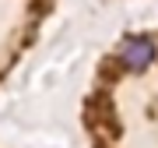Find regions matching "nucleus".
<instances>
[{
	"mask_svg": "<svg viewBox=\"0 0 158 148\" xmlns=\"http://www.w3.org/2000/svg\"><path fill=\"white\" fill-rule=\"evenodd\" d=\"M155 57H158V42L151 35H130V39L119 46V63H123L127 71H134V74L148 71L155 63Z\"/></svg>",
	"mask_w": 158,
	"mask_h": 148,
	"instance_id": "obj_1",
	"label": "nucleus"
}]
</instances>
